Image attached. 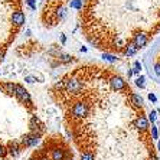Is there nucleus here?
<instances>
[{
  "label": "nucleus",
  "instance_id": "1",
  "mask_svg": "<svg viewBox=\"0 0 160 160\" xmlns=\"http://www.w3.org/2000/svg\"><path fill=\"white\" fill-rule=\"evenodd\" d=\"M63 88L71 94H79L82 89V84L77 78H67L63 79Z\"/></svg>",
  "mask_w": 160,
  "mask_h": 160
},
{
  "label": "nucleus",
  "instance_id": "2",
  "mask_svg": "<svg viewBox=\"0 0 160 160\" xmlns=\"http://www.w3.org/2000/svg\"><path fill=\"white\" fill-rule=\"evenodd\" d=\"M72 117L74 118H82V117H85L88 114L89 108L85 102H77V104L72 107Z\"/></svg>",
  "mask_w": 160,
  "mask_h": 160
},
{
  "label": "nucleus",
  "instance_id": "3",
  "mask_svg": "<svg viewBox=\"0 0 160 160\" xmlns=\"http://www.w3.org/2000/svg\"><path fill=\"white\" fill-rule=\"evenodd\" d=\"M133 42H134V45L137 46V49L144 48L146 45H147V42H149V35L146 33V32H138V33L134 35Z\"/></svg>",
  "mask_w": 160,
  "mask_h": 160
},
{
  "label": "nucleus",
  "instance_id": "4",
  "mask_svg": "<svg viewBox=\"0 0 160 160\" xmlns=\"http://www.w3.org/2000/svg\"><path fill=\"white\" fill-rule=\"evenodd\" d=\"M13 94H15V95H16V97H18L20 101H25V102H28V104H30V102H32L30 94L28 92V91L23 88L22 85H16V87H15V92H13Z\"/></svg>",
  "mask_w": 160,
  "mask_h": 160
},
{
  "label": "nucleus",
  "instance_id": "5",
  "mask_svg": "<svg viewBox=\"0 0 160 160\" xmlns=\"http://www.w3.org/2000/svg\"><path fill=\"white\" fill-rule=\"evenodd\" d=\"M12 23L15 25V26H22L26 23V16L23 13L22 10H16L13 12V15H12Z\"/></svg>",
  "mask_w": 160,
  "mask_h": 160
},
{
  "label": "nucleus",
  "instance_id": "6",
  "mask_svg": "<svg viewBox=\"0 0 160 160\" xmlns=\"http://www.w3.org/2000/svg\"><path fill=\"white\" fill-rule=\"evenodd\" d=\"M110 84H111L112 89H116V91H123L127 87V82L124 81V78H121V77H112V78L110 79Z\"/></svg>",
  "mask_w": 160,
  "mask_h": 160
},
{
  "label": "nucleus",
  "instance_id": "7",
  "mask_svg": "<svg viewBox=\"0 0 160 160\" xmlns=\"http://www.w3.org/2000/svg\"><path fill=\"white\" fill-rule=\"evenodd\" d=\"M22 143L25 146H28V147H33V146H36L38 143H39V134H38V133L26 134V136L23 137Z\"/></svg>",
  "mask_w": 160,
  "mask_h": 160
},
{
  "label": "nucleus",
  "instance_id": "8",
  "mask_svg": "<svg viewBox=\"0 0 160 160\" xmlns=\"http://www.w3.org/2000/svg\"><path fill=\"white\" fill-rule=\"evenodd\" d=\"M30 130L38 134H41V131L43 130V124L39 121L38 117H32V120H30Z\"/></svg>",
  "mask_w": 160,
  "mask_h": 160
},
{
  "label": "nucleus",
  "instance_id": "9",
  "mask_svg": "<svg viewBox=\"0 0 160 160\" xmlns=\"http://www.w3.org/2000/svg\"><path fill=\"white\" fill-rule=\"evenodd\" d=\"M138 49H137V46L134 45V42H130V43L127 45V48H126V51H124V55L126 56H133V55H136V52H137Z\"/></svg>",
  "mask_w": 160,
  "mask_h": 160
},
{
  "label": "nucleus",
  "instance_id": "10",
  "mask_svg": "<svg viewBox=\"0 0 160 160\" xmlns=\"http://www.w3.org/2000/svg\"><path fill=\"white\" fill-rule=\"evenodd\" d=\"M8 152H9V154H10L12 157H18L19 154H20V149H19L18 143H12Z\"/></svg>",
  "mask_w": 160,
  "mask_h": 160
},
{
  "label": "nucleus",
  "instance_id": "11",
  "mask_svg": "<svg viewBox=\"0 0 160 160\" xmlns=\"http://www.w3.org/2000/svg\"><path fill=\"white\" fill-rule=\"evenodd\" d=\"M136 126L142 131H144V130H147V127H149V121H147L144 117H140V118H137V121H136Z\"/></svg>",
  "mask_w": 160,
  "mask_h": 160
},
{
  "label": "nucleus",
  "instance_id": "12",
  "mask_svg": "<svg viewBox=\"0 0 160 160\" xmlns=\"http://www.w3.org/2000/svg\"><path fill=\"white\" fill-rule=\"evenodd\" d=\"M131 102H133L136 107H143L144 104V100H143L138 94H131Z\"/></svg>",
  "mask_w": 160,
  "mask_h": 160
},
{
  "label": "nucleus",
  "instance_id": "13",
  "mask_svg": "<svg viewBox=\"0 0 160 160\" xmlns=\"http://www.w3.org/2000/svg\"><path fill=\"white\" fill-rule=\"evenodd\" d=\"M52 160H63V150L55 149L52 152Z\"/></svg>",
  "mask_w": 160,
  "mask_h": 160
},
{
  "label": "nucleus",
  "instance_id": "14",
  "mask_svg": "<svg viewBox=\"0 0 160 160\" xmlns=\"http://www.w3.org/2000/svg\"><path fill=\"white\" fill-rule=\"evenodd\" d=\"M144 81H146V78L140 75V77H138V78L136 79V85L140 87V88H144V87H146V82H144Z\"/></svg>",
  "mask_w": 160,
  "mask_h": 160
},
{
  "label": "nucleus",
  "instance_id": "15",
  "mask_svg": "<svg viewBox=\"0 0 160 160\" xmlns=\"http://www.w3.org/2000/svg\"><path fill=\"white\" fill-rule=\"evenodd\" d=\"M81 160H94V154L89 152H85L81 154Z\"/></svg>",
  "mask_w": 160,
  "mask_h": 160
},
{
  "label": "nucleus",
  "instance_id": "16",
  "mask_svg": "<svg viewBox=\"0 0 160 160\" xmlns=\"http://www.w3.org/2000/svg\"><path fill=\"white\" fill-rule=\"evenodd\" d=\"M140 71H142V63L138 62V61H136L134 62V68H133V74H140Z\"/></svg>",
  "mask_w": 160,
  "mask_h": 160
},
{
  "label": "nucleus",
  "instance_id": "17",
  "mask_svg": "<svg viewBox=\"0 0 160 160\" xmlns=\"http://www.w3.org/2000/svg\"><path fill=\"white\" fill-rule=\"evenodd\" d=\"M59 61H61V62H63V63H68V62H71V61H72V56H69V55H61L59 56Z\"/></svg>",
  "mask_w": 160,
  "mask_h": 160
},
{
  "label": "nucleus",
  "instance_id": "18",
  "mask_svg": "<svg viewBox=\"0 0 160 160\" xmlns=\"http://www.w3.org/2000/svg\"><path fill=\"white\" fill-rule=\"evenodd\" d=\"M152 137H153V140H157V138H159V131H157L156 126H152Z\"/></svg>",
  "mask_w": 160,
  "mask_h": 160
},
{
  "label": "nucleus",
  "instance_id": "19",
  "mask_svg": "<svg viewBox=\"0 0 160 160\" xmlns=\"http://www.w3.org/2000/svg\"><path fill=\"white\" fill-rule=\"evenodd\" d=\"M102 58H104V59H107V61H110V62H116V61H117L116 56L110 55V53H104V55H102Z\"/></svg>",
  "mask_w": 160,
  "mask_h": 160
},
{
  "label": "nucleus",
  "instance_id": "20",
  "mask_svg": "<svg viewBox=\"0 0 160 160\" xmlns=\"http://www.w3.org/2000/svg\"><path fill=\"white\" fill-rule=\"evenodd\" d=\"M26 4L32 10H36V0H26Z\"/></svg>",
  "mask_w": 160,
  "mask_h": 160
},
{
  "label": "nucleus",
  "instance_id": "21",
  "mask_svg": "<svg viewBox=\"0 0 160 160\" xmlns=\"http://www.w3.org/2000/svg\"><path fill=\"white\" fill-rule=\"evenodd\" d=\"M156 114H157L156 110H153V111H150V114H149V120L152 121V123H154V121H156Z\"/></svg>",
  "mask_w": 160,
  "mask_h": 160
},
{
  "label": "nucleus",
  "instance_id": "22",
  "mask_svg": "<svg viewBox=\"0 0 160 160\" xmlns=\"http://www.w3.org/2000/svg\"><path fill=\"white\" fill-rule=\"evenodd\" d=\"M25 81L29 82V84H33V82L36 81V78H35L33 75H28V77H25Z\"/></svg>",
  "mask_w": 160,
  "mask_h": 160
},
{
  "label": "nucleus",
  "instance_id": "23",
  "mask_svg": "<svg viewBox=\"0 0 160 160\" xmlns=\"http://www.w3.org/2000/svg\"><path fill=\"white\" fill-rule=\"evenodd\" d=\"M6 153H8V150L4 149V146H2V144H0V157H3L4 154H6Z\"/></svg>",
  "mask_w": 160,
  "mask_h": 160
},
{
  "label": "nucleus",
  "instance_id": "24",
  "mask_svg": "<svg viewBox=\"0 0 160 160\" xmlns=\"http://www.w3.org/2000/svg\"><path fill=\"white\" fill-rule=\"evenodd\" d=\"M149 98H150V101H153V102H156V101H157V97L154 95V94H152V92L149 94Z\"/></svg>",
  "mask_w": 160,
  "mask_h": 160
},
{
  "label": "nucleus",
  "instance_id": "25",
  "mask_svg": "<svg viewBox=\"0 0 160 160\" xmlns=\"http://www.w3.org/2000/svg\"><path fill=\"white\" fill-rule=\"evenodd\" d=\"M4 58V49H0V61H3Z\"/></svg>",
  "mask_w": 160,
  "mask_h": 160
},
{
  "label": "nucleus",
  "instance_id": "26",
  "mask_svg": "<svg viewBox=\"0 0 160 160\" xmlns=\"http://www.w3.org/2000/svg\"><path fill=\"white\" fill-rule=\"evenodd\" d=\"M65 41H67V39H65V36L62 35V36H61V42H62V43H65Z\"/></svg>",
  "mask_w": 160,
  "mask_h": 160
},
{
  "label": "nucleus",
  "instance_id": "27",
  "mask_svg": "<svg viewBox=\"0 0 160 160\" xmlns=\"http://www.w3.org/2000/svg\"><path fill=\"white\" fill-rule=\"evenodd\" d=\"M127 75H128V77H131V75H133V69H130V71L127 72Z\"/></svg>",
  "mask_w": 160,
  "mask_h": 160
},
{
  "label": "nucleus",
  "instance_id": "28",
  "mask_svg": "<svg viewBox=\"0 0 160 160\" xmlns=\"http://www.w3.org/2000/svg\"><path fill=\"white\" fill-rule=\"evenodd\" d=\"M41 160H48V159H45V157H42V159Z\"/></svg>",
  "mask_w": 160,
  "mask_h": 160
},
{
  "label": "nucleus",
  "instance_id": "29",
  "mask_svg": "<svg viewBox=\"0 0 160 160\" xmlns=\"http://www.w3.org/2000/svg\"><path fill=\"white\" fill-rule=\"evenodd\" d=\"M159 152H160V142H159Z\"/></svg>",
  "mask_w": 160,
  "mask_h": 160
}]
</instances>
